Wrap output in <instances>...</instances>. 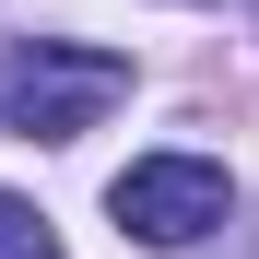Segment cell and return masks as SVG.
<instances>
[{"label":"cell","instance_id":"2","mask_svg":"<svg viewBox=\"0 0 259 259\" xmlns=\"http://www.w3.org/2000/svg\"><path fill=\"white\" fill-rule=\"evenodd\" d=\"M106 212H118V236H142V247H200V236L236 212V177H224L212 153H142V165L106 189Z\"/></svg>","mask_w":259,"mask_h":259},{"label":"cell","instance_id":"3","mask_svg":"<svg viewBox=\"0 0 259 259\" xmlns=\"http://www.w3.org/2000/svg\"><path fill=\"white\" fill-rule=\"evenodd\" d=\"M0 259H59L48 212H35V200H12V189H0Z\"/></svg>","mask_w":259,"mask_h":259},{"label":"cell","instance_id":"1","mask_svg":"<svg viewBox=\"0 0 259 259\" xmlns=\"http://www.w3.org/2000/svg\"><path fill=\"white\" fill-rule=\"evenodd\" d=\"M118 95H130V59L106 48H59V35L0 48V130H24V142H82Z\"/></svg>","mask_w":259,"mask_h":259}]
</instances>
